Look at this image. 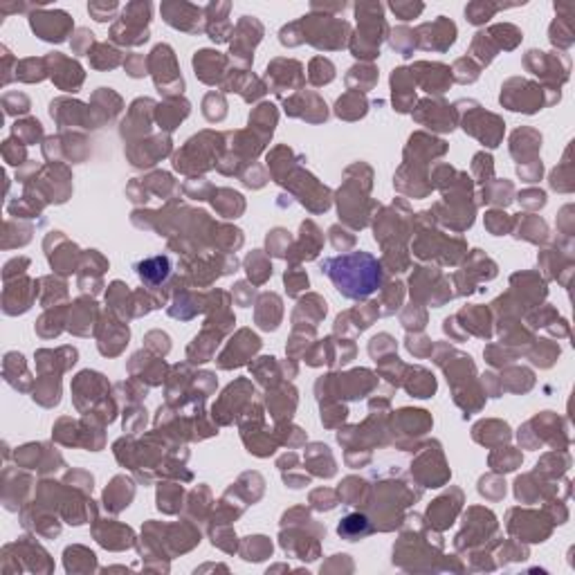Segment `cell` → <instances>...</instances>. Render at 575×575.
<instances>
[{
    "label": "cell",
    "mask_w": 575,
    "mask_h": 575,
    "mask_svg": "<svg viewBox=\"0 0 575 575\" xmlns=\"http://www.w3.org/2000/svg\"><path fill=\"white\" fill-rule=\"evenodd\" d=\"M322 272L330 277L339 295L349 299H364L380 290L382 268L366 252H353L347 256L326 258L322 263Z\"/></svg>",
    "instance_id": "6da1fadb"
},
{
    "label": "cell",
    "mask_w": 575,
    "mask_h": 575,
    "mask_svg": "<svg viewBox=\"0 0 575 575\" xmlns=\"http://www.w3.org/2000/svg\"><path fill=\"white\" fill-rule=\"evenodd\" d=\"M32 23V30L43 38V41H63L65 34L70 32L72 27V21L68 14L63 11H41V14H34L30 19Z\"/></svg>",
    "instance_id": "7a4b0ae2"
},
{
    "label": "cell",
    "mask_w": 575,
    "mask_h": 575,
    "mask_svg": "<svg viewBox=\"0 0 575 575\" xmlns=\"http://www.w3.org/2000/svg\"><path fill=\"white\" fill-rule=\"evenodd\" d=\"M169 270H171V265H169L167 256H153V258H147V261H142L137 265V275L142 277V281L155 285L169 277Z\"/></svg>",
    "instance_id": "3957f363"
},
{
    "label": "cell",
    "mask_w": 575,
    "mask_h": 575,
    "mask_svg": "<svg viewBox=\"0 0 575 575\" xmlns=\"http://www.w3.org/2000/svg\"><path fill=\"white\" fill-rule=\"evenodd\" d=\"M337 533H339V537H344L347 542H355V539H359V537L369 535V533H371V526H369V522L364 519V517L351 515V517H347V519H344V522L339 524Z\"/></svg>",
    "instance_id": "277c9868"
},
{
    "label": "cell",
    "mask_w": 575,
    "mask_h": 575,
    "mask_svg": "<svg viewBox=\"0 0 575 575\" xmlns=\"http://www.w3.org/2000/svg\"><path fill=\"white\" fill-rule=\"evenodd\" d=\"M495 11H497V7H492V5H485V3H474V5H470V7L465 9V16H468V21H470V23H474V25H481V23H485L487 19H490Z\"/></svg>",
    "instance_id": "5b68a950"
},
{
    "label": "cell",
    "mask_w": 575,
    "mask_h": 575,
    "mask_svg": "<svg viewBox=\"0 0 575 575\" xmlns=\"http://www.w3.org/2000/svg\"><path fill=\"white\" fill-rule=\"evenodd\" d=\"M285 283H288V288H290V295H297L299 290L308 288V277L306 275L295 277V270H290V272H285Z\"/></svg>",
    "instance_id": "8992f818"
},
{
    "label": "cell",
    "mask_w": 575,
    "mask_h": 575,
    "mask_svg": "<svg viewBox=\"0 0 575 575\" xmlns=\"http://www.w3.org/2000/svg\"><path fill=\"white\" fill-rule=\"evenodd\" d=\"M391 9H394L396 14H400V19H402V21H409V19L416 16V14H421V11H423V5H400V3H394Z\"/></svg>",
    "instance_id": "52a82bcc"
}]
</instances>
